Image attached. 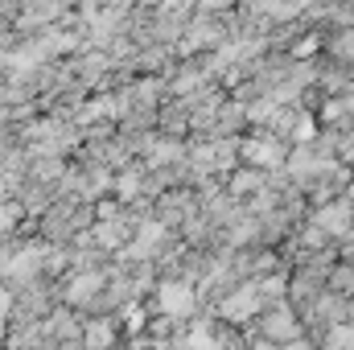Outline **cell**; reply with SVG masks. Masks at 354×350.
<instances>
[{"label": "cell", "instance_id": "6da1fadb", "mask_svg": "<svg viewBox=\"0 0 354 350\" xmlns=\"http://www.w3.org/2000/svg\"><path fill=\"white\" fill-rule=\"evenodd\" d=\"M161 301H165L169 313H185V309H189V293H185V288H174V284L161 293Z\"/></svg>", "mask_w": 354, "mask_h": 350}]
</instances>
